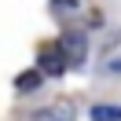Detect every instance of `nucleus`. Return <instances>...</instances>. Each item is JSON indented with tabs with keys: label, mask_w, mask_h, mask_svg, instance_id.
Returning a JSON list of instances; mask_svg holds the SVG:
<instances>
[{
	"label": "nucleus",
	"mask_w": 121,
	"mask_h": 121,
	"mask_svg": "<svg viewBox=\"0 0 121 121\" xmlns=\"http://www.w3.org/2000/svg\"><path fill=\"white\" fill-rule=\"evenodd\" d=\"M40 70H44V73H52V77H59L62 70H66V55H62V48H59V44L40 52Z\"/></svg>",
	"instance_id": "2"
},
{
	"label": "nucleus",
	"mask_w": 121,
	"mask_h": 121,
	"mask_svg": "<svg viewBox=\"0 0 121 121\" xmlns=\"http://www.w3.org/2000/svg\"><path fill=\"white\" fill-rule=\"evenodd\" d=\"M92 121H121V106H114V103H95V106H92Z\"/></svg>",
	"instance_id": "5"
},
{
	"label": "nucleus",
	"mask_w": 121,
	"mask_h": 121,
	"mask_svg": "<svg viewBox=\"0 0 121 121\" xmlns=\"http://www.w3.org/2000/svg\"><path fill=\"white\" fill-rule=\"evenodd\" d=\"M59 48H62V55H66L70 66H81L84 55H88V37H84L81 30H70V33L59 37Z\"/></svg>",
	"instance_id": "1"
},
{
	"label": "nucleus",
	"mask_w": 121,
	"mask_h": 121,
	"mask_svg": "<svg viewBox=\"0 0 121 121\" xmlns=\"http://www.w3.org/2000/svg\"><path fill=\"white\" fill-rule=\"evenodd\" d=\"M110 70H114V73H121V59H114V62H110Z\"/></svg>",
	"instance_id": "7"
},
{
	"label": "nucleus",
	"mask_w": 121,
	"mask_h": 121,
	"mask_svg": "<svg viewBox=\"0 0 121 121\" xmlns=\"http://www.w3.org/2000/svg\"><path fill=\"white\" fill-rule=\"evenodd\" d=\"M33 121H73V106L70 103H52V106L33 114Z\"/></svg>",
	"instance_id": "3"
},
{
	"label": "nucleus",
	"mask_w": 121,
	"mask_h": 121,
	"mask_svg": "<svg viewBox=\"0 0 121 121\" xmlns=\"http://www.w3.org/2000/svg\"><path fill=\"white\" fill-rule=\"evenodd\" d=\"M40 81H44V70H40V66H37V70H22V73L15 77V88H18V92H37Z\"/></svg>",
	"instance_id": "4"
},
{
	"label": "nucleus",
	"mask_w": 121,
	"mask_h": 121,
	"mask_svg": "<svg viewBox=\"0 0 121 121\" xmlns=\"http://www.w3.org/2000/svg\"><path fill=\"white\" fill-rule=\"evenodd\" d=\"M52 11H55V15H73V11H77V0H52Z\"/></svg>",
	"instance_id": "6"
}]
</instances>
